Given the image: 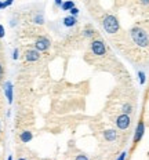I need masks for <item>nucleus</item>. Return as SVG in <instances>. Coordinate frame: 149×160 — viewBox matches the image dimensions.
<instances>
[{
  "mask_svg": "<svg viewBox=\"0 0 149 160\" xmlns=\"http://www.w3.org/2000/svg\"><path fill=\"white\" fill-rule=\"evenodd\" d=\"M82 36L84 39H88V40H92L94 38H97V31H95L94 28H92L91 25H86L84 28H83V31H82Z\"/></svg>",
  "mask_w": 149,
  "mask_h": 160,
  "instance_id": "10",
  "label": "nucleus"
},
{
  "mask_svg": "<svg viewBox=\"0 0 149 160\" xmlns=\"http://www.w3.org/2000/svg\"><path fill=\"white\" fill-rule=\"evenodd\" d=\"M7 160H12V156H8V159Z\"/></svg>",
  "mask_w": 149,
  "mask_h": 160,
  "instance_id": "27",
  "label": "nucleus"
},
{
  "mask_svg": "<svg viewBox=\"0 0 149 160\" xmlns=\"http://www.w3.org/2000/svg\"><path fill=\"white\" fill-rule=\"evenodd\" d=\"M32 138H33V134H32V131H29V130H24V131L19 132V141H21L22 144L29 142Z\"/></svg>",
  "mask_w": 149,
  "mask_h": 160,
  "instance_id": "11",
  "label": "nucleus"
},
{
  "mask_svg": "<svg viewBox=\"0 0 149 160\" xmlns=\"http://www.w3.org/2000/svg\"><path fill=\"white\" fill-rule=\"evenodd\" d=\"M109 119H111V123L113 124V127L116 130H119L123 134H127V131L131 128L132 124V119L131 115H127V113H109Z\"/></svg>",
  "mask_w": 149,
  "mask_h": 160,
  "instance_id": "4",
  "label": "nucleus"
},
{
  "mask_svg": "<svg viewBox=\"0 0 149 160\" xmlns=\"http://www.w3.org/2000/svg\"><path fill=\"white\" fill-rule=\"evenodd\" d=\"M145 134V123H144V120H140L138 122V124H137V127H135V131H134V145H137L138 142L142 139V137H144Z\"/></svg>",
  "mask_w": 149,
  "mask_h": 160,
  "instance_id": "7",
  "label": "nucleus"
},
{
  "mask_svg": "<svg viewBox=\"0 0 149 160\" xmlns=\"http://www.w3.org/2000/svg\"><path fill=\"white\" fill-rule=\"evenodd\" d=\"M86 2H87V3H88V2H90V0H84V3H86Z\"/></svg>",
  "mask_w": 149,
  "mask_h": 160,
  "instance_id": "29",
  "label": "nucleus"
},
{
  "mask_svg": "<svg viewBox=\"0 0 149 160\" xmlns=\"http://www.w3.org/2000/svg\"><path fill=\"white\" fill-rule=\"evenodd\" d=\"M0 137H2V120H0Z\"/></svg>",
  "mask_w": 149,
  "mask_h": 160,
  "instance_id": "25",
  "label": "nucleus"
},
{
  "mask_svg": "<svg viewBox=\"0 0 149 160\" xmlns=\"http://www.w3.org/2000/svg\"><path fill=\"white\" fill-rule=\"evenodd\" d=\"M40 58H42V52L37 51L35 47L26 48L25 52H24V59L26 62H29V64H32V62H37Z\"/></svg>",
  "mask_w": 149,
  "mask_h": 160,
  "instance_id": "6",
  "label": "nucleus"
},
{
  "mask_svg": "<svg viewBox=\"0 0 149 160\" xmlns=\"http://www.w3.org/2000/svg\"><path fill=\"white\" fill-rule=\"evenodd\" d=\"M33 47L40 52H46L50 50V47H51V40H50V38L46 35H39L35 40V43H33Z\"/></svg>",
  "mask_w": 149,
  "mask_h": 160,
  "instance_id": "5",
  "label": "nucleus"
},
{
  "mask_svg": "<svg viewBox=\"0 0 149 160\" xmlns=\"http://www.w3.org/2000/svg\"><path fill=\"white\" fill-rule=\"evenodd\" d=\"M97 135L99 137V141H101V145L108 148V152H115L117 149L122 148L123 141V132H120L119 130H116L115 127H108V128H102L99 132H97Z\"/></svg>",
  "mask_w": 149,
  "mask_h": 160,
  "instance_id": "2",
  "label": "nucleus"
},
{
  "mask_svg": "<svg viewBox=\"0 0 149 160\" xmlns=\"http://www.w3.org/2000/svg\"><path fill=\"white\" fill-rule=\"evenodd\" d=\"M62 3H64V0H54V4L57 6V7H61Z\"/></svg>",
  "mask_w": 149,
  "mask_h": 160,
  "instance_id": "23",
  "label": "nucleus"
},
{
  "mask_svg": "<svg viewBox=\"0 0 149 160\" xmlns=\"http://www.w3.org/2000/svg\"><path fill=\"white\" fill-rule=\"evenodd\" d=\"M39 159L40 158H37L35 153H32L28 149H21V151L18 149V158H17V160H39Z\"/></svg>",
  "mask_w": 149,
  "mask_h": 160,
  "instance_id": "8",
  "label": "nucleus"
},
{
  "mask_svg": "<svg viewBox=\"0 0 149 160\" xmlns=\"http://www.w3.org/2000/svg\"><path fill=\"white\" fill-rule=\"evenodd\" d=\"M73 7H75V2H73V0H65V2L61 4V8L64 10V11H71Z\"/></svg>",
  "mask_w": 149,
  "mask_h": 160,
  "instance_id": "14",
  "label": "nucleus"
},
{
  "mask_svg": "<svg viewBox=\"0 0 149 160\" xmlns=\"http://www.w3.org/2000/svg\"><path fill=\"white\" fill-rule=\"evenodd\" d=\"M66 159L68 160H91L86 153L77 151V149H73L72 153H68V155H66Z\"/></svg>",
  "mask_w": 149,
  "mask_h": 160,
  "instance_id": "9",
  "label": "nucleus"
},
{
  "mask_svg": "<svg viewBox=\"0 0 149 160\" xmlns=\"http://www.w3.org/2000/svg\"><path fill=\"white\" fill-rule=\"evenodd\" d=\"M18 57H19V50L18 48H14V51H12V58L18 59Z\"/></svg>",
  "mask_w": 149,
  "mask_h": 160,
  "instance_id": "21",
  "label": "nucleus"
},
{
  "mask_svg": "<svg viewBox=\"0 0 149 160\" xmlns=\"http://www.w3.org/2000/svg\"><path fill=\"white\" fill-rule=\"evenodd\" d=\"M62 24H64V26H66V28H73V26L77 24V18L73 17V15H68V17L64 18Z\"/></svg>",
  "mask_w": 149,
  "mask_h": 160,
  "instance_id": "12",
  "label": "nucleus"
},
{
  "mask_svg": "<svg viewBox=\"0 0 149 160\" xmlns=\"http://www.w3.org/2000/svg\"><path fill=\"white\" fill-rule=\"evenodd\" d=\"M2 8H3V2L0 0V10H2Z\"/></svg>",
  "mask_w": 149,
  "mask_h": 160,
  "instance_id": "26",
  "label": "nucleus"
},
{
  "mask_svg": "<svg viewBox=\"0 0 149 160\" xmlns=\"http://www.w3.org/2000/svg\"><path fill=\"white\" fill-rule=\"evenodd\" d=\"M99 22H101L104 31L107 32L112 39H116V38H119V36H120V33H122L120 22H119L117 17H116L115 14L105 12V14L99 18Z\"/></svg>",
  "mask_w": 149,
  "mask_h": 160,
  "instance_id": "3",
  "label": "nucleus"
},
{
  "mask_svg": "<svg viewBox=\"0 0 149 160\" xmlns=\"http://www.w3.org/2000/svg\"><path fill=\"white\" fill-rule=\"evenodd\" d=\"M69 12H71V15H73V17H77V15H79V8H77V7H73V8H72V10H71V11H69Z\"/></svg>",
  "mask_w": 149,
  "mask_h": 160,
  "instance_id": "19",
  "label": "nucleus"
},
{
  "mask_svg": "<svg viewBox=\"0 0 149 160\" xmlns=\"http://www.w3.org/2000/svg\"><path fill=\"white\" fill-rule=\"evenodd\" d=\"M138 78H140V83H141V84H145V80H147V78H145V73L142 71L138 72Z\"/></svg>",
  "mask_w": 149,
  "mask_h": 160,
  "instance_id": "16",
  "label": "nucleus"
},
{
  "mask_svg": "<svg viewBox=\"0 0 149 160\" xmlns=\"http://www.w3.org/2000/svg\"><path fill=\"white\" fill-rule=\"evenodd\" d=\"M0 50H2V42H0Z\"/></svg>",
  "mask_w": 149,
  "mask_h": 160,
  "instance_id": "28",
  "label": "nucleus"
},
{
  "mask_svg": "<svg viewBox=\"0 0 149 160\" xmlns=\"http://www.w3.org/2000/svg\"><path fill=\"white\" fill-rule=\"evenodd\" d=\"M12 3H14V0H6V2H3V8L8 7V6H11Z\"/></svg>",
  "mask_w": 149,
  "mask_h": 160,
  "instance_id": "20",
  "label": "nucleus"
},
{
  "mask_svg": "<svg viewBox=\"0 0 149 160\" xmlns=\"http://www.w3.org/2000/svg\"><path fill=\"white\" fill-rule=\"evenodd\" d=\"M138 3L141 4V7H149V0H138Z\"/></svg>",
  "mask_w": 149,
  "mask_h": 160,
  "instance_id": "18",
  "label": "nucleus"
},
{
  "mask_svg": "<svg viewBox=\"0 0 149 160\" xmlns=\"http://www.w3.org/2000/svg\"><path fill=\"white\" fill-rule=\"evenodd\" d=\"M32 22L33 24H37V25H43L44 24V17H43V14H40V12H37V14L32 18Z\"/></svg>",
  "mask_w": 149,
  "mask_h": 160,
  "instance_id": "15",
  "label": "nucleus"
},
{
  "mask_svg": "<svg viewBox=\"0 0 149 160\" xmlns=\"http://www.w3.org/2000/svg\"><path fill=\"white\" fill-rule=\"evenodd\" d=\"M3 78H4V64L0 61V82L3 80Z\"/></svg>",
  "mask_w": 149,
  "mask_h": 160,
  "instance_id": "17",
  "label": "nucleus"
},
{
  "mask_svg": "<svg viewBox=\"0 0 149 160\" xmlns=\"http://www.w3.org/2000/svg\"><path fill=\"white\" fill-rule=\"evenodd\" d=\"M116 160H126V152H122L120 155H119V158Z\"/></svg>",
  "mask_w": 149,
  "mask_h": 160,
  "instance_id": "22",
  "label": "nucleus"
},
{
  "mask_svg": "<svg viewBox=\"0 0 149 160\" xmlns=\"http://www.w3.org/2000/svg\"><path fill=\"white\" fill-rule=\"evenodd\" d=\"M109 48L105 43V40L102 38H94L90 40L88 44V51L86 52L84 59L88 62L90 65H101L102 61H107L109 58Z\"/></svg>",
  "mask_w": 149,
  "mask_h": 160,
  "instance_id": "1",
  "label": "nucleus"
},
{
  "mask_svg": "<svg viewBox=\"0 0 149 160\" xmlns=\"http://www.w3.org/2000/svg\"><path fill=\"white\" fill-rule=\"evenodd\" d=\"M4 33H6V31H4V28H3V25H0V39L4 36Z\"/></svg>",
  "mask_w": 149,
  "mask_h": 160,
  "instance_id": "24",
  "label": "nucleus"
},
{
  "mask_svg": "<svg viewBox=\"0 0 149 160\" xmlns=\"http://www.w3.org/2000/svg\"><path fill=\"white\" fill-rule=\"evenodd\" d=\"M4 92H6V97H7L8 104H11V102H12V84H11V82H6Z\"/></svg>",
  "mask_w": 149,
  "mask_h": 160,
  "instance_id": "13",
  "label": "nucleus"
}]
</instances>
